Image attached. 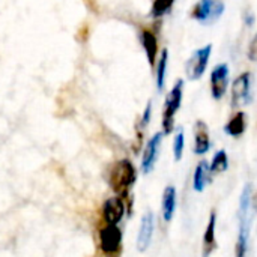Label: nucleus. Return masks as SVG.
Returning a JSON list of instances; mask_svg holds the SVG:
<instances>
[{
  "instance_id": "f257e3e1",
  "label": "nucleus",
  "mask_w": 257,
  "mask_h": 257,
  "mask_svg": "<svg viewBox=\"0 0 257 257\" xmlns=\"http://www.w3.org/2000/svg\"><path fill=\"white\" fill-rule=\"evenodd\" d=\"M251 211H253V187L245 184L239 196L238 208V238L235 245V257H247L248 241H250V227H251Z\"/></svg>"
},
{
  "instance_id": "f03ea898",
  "label": "nucleus",
  "mask_w": 257,
  "mask_h": 257,
  "mask_svg": "<svg viewBox=\"0 0 257 257\" xmlns=\"http://www.w3.org/2000/svg\"><path fill=\"white\" fill-rule=\"evenodd\" d=\"M137 181V169L136 166L128 160H119L113 163V166L108 170V185L122 199L130 197V190Z\"/></svg>"
},
{
  "instance_id": "7ed1b4c3",
  "label": "nucleus",
  "mask_w": 257,
  "mask_h": 257,
  "mask_svg": "<svg viewBox=\"0 0 257 257\" xmlns=\"http://www.w3.org/2000/svg\"><path fill=\"white\" fill-rule=\"evenodd\" d=\"M184 93V80H178L166 98L163 111V134H172L175 130V116L181 107Z\"/></svg>"
},
{
  "instance_id": "20e7f679",
  "label": "nucleus",
  "mask_w": 257,
  "mask_h": 257,
  "mask_svg": "<svg viewBox=\"0 0 257 257\" xmlns=\"http://www.w3.org/2000/svg\"><path fill=\"white\" fill-rule=\"evenodd\" d=\"M122 230L114 224H104L99 230V248L107 257H119L122 253Z\"/></svg>"
},
{
  "instance_id": "39448f33",
  "label": "nucleus",
  "mask_w": 257,
  "mask_h": 257,
  "mask_svg": "<svg viewBox=\"0 0 257 257\" xmlns=\"http://www.w3.org/2000/svg\"><path fill=\"white\" fill-rule=\"evenodd\" d=\"M211 54H212V45L211 44L196 50L191 54V57L185 63V74H187L188 80L196 81V80L203 77V74H205V71L208 68Z\"/></svg>"
},
{
  "instance_id": "423d86ee",
  "label": "nucleus",
  "mask_w": 257,
  "mask_h": 257,
  "mask_svg": "<svg viewBox=\"0 0 257 257\" xmlns=\"http://www.w3.org/2000/svg\"><path fill=\"white\" fill-rule=\"evenodd\" d=\"M230 96H232L230 102L233 108H239L248 104L250 96H251V74L250 72H242L241 75L235 78L232 84Z\"/></svg>"
},
{
  "instance_id": "0eeeda50",
  "label": "nucleus",
  "mask_w": 257,
  "mask_h": 257,
  "mask_svg": "<svg viewBox=\"0 0 257 257\" xmlns=\"http://www.w3.org/2000/svg\"><path fill=\"white\" fill-rule=\"evenodd\" d=\"M125 212H126V203H125V199H122L120 196H114V197L107 199L101 208L102 221L105 224L117 226L123 220Z\"/></svg>"
},
{
  "instance_id": "6e6552de",
  "label": "nucleus",
  "mask_w": 257,
  "mask_h": 257,
  "mask_svg": "<svg viewBox=\"0 0 257 257\" xmlns=\"http://www.w3.org/2000/svg\"><path fill=\"white\" fill-rule=\"evenodd\" d=\"M224 12V3L220 0H200L193 9V18L202 23L215 21Z\"/></svg>"
},
{
  "instance_id": "1a4fd4ad",
  "label": "nucleus",
  "mask_w": 257,
  "mask_h": 257,
  "mask_svg": "<svg viewBox=\"0 0 257 257\" xmlns=\"http://www.w3.org/2000/svg\"><path fill=\"white\" fill-rule=\"evenodd\" d=\"M229 77H230V71L227 63H218L212 72H211V93L214 96V99H221L226 95V90L229 87Z\"/></svg>"
},
{
  "instance_id": "9d476101",
  "label": "nucleus",
  "mask_w": 257,
  "mask_h": 257,
  "mask_svg": "<svg viewBox=\"0 0 257 257\" xmlns=\"http://www.w3.org/2000/svg\"><path fill=\"white\" fill-rule=\"evenodd\" d=\"M163 133H157L154 134L149 142L146 143L145 149H143V155H142V172L145 175H149L154 167L155 163L158 160L160 155V149H161V143H163Z\"/></svg>"
},
{
  "instance_id": "9b49d317",
  "label": "nucleus",
  "mask_w": 257,
  "mask_h": 257,
  "mask_svg": "<svg viewBox=\"0 0 257 257\" xmlns=\"http://www.w3.org/2000/svg\"><path fill=\"white\" fill-rule=\"evenodd\" d=\"M154 230H155V215L152 211H148L143 214L140 220V227L137 233V250L140 253H145L151 247Z\"/></svg>"
},
{
  "instance_id": "f8f14e48",
  "label": "nucleus",
  "mask_w": 257,
  "mask_h": 257,
  "mask_svg": "<svg viewBox=\"0 0 257 257\" xmlns=\"http://www.w3.org/2000/svg\"><path fill=\"white\" fill-rule=\"evenodd\" d=\"M178 205V193L173 185H167L163 191L161 197V215L166 223H170L175 217Z\"/></svg>"
},
{
  "instance_id": "ddd939ff",
  "label": "nucleus",
  "mask_w": 257,
  "mask_h": 257,
  "mask_svg": "<svg viewBox=\"0 0 257 257\" xmlns=\"http://www.w3.org/2000/svg\"><path fill=\"white\" fill-rule=\"evenodd\" d=\"M211 149L209 128L203 120H197L194 125V154L205 155Z\"/></svg>"
},
{
  "instance_id": "4468645a",
  "label": "nucleus",
  "mask_w": 257,
  "mask_h": 257,
  "mask_svg": "<svg viewBox=\"0 0 257 257\" xmlns=\"http://www.w3.org/2000/svg\"><path fill=\"white\" fill-rule=\"evenodd\" d=\"M215 229H217V214L212 211L208 220V226L203 235V244H202V257H209L217 248V238H215Z\"/></svg>"
},
{
  "instance_id": "2eb2a0df",
  "label": "nucleus",
  "mask_w": 257,
  "mask_h": 257,
  "mask_svg": "<svg viewBox=\"0 0 257 257\" xmlns=\"http://www.w3.org/2000/svg\"><path fill=\"white\" fill-rule=\"evenodd\" d=\"M140 41H142V45H143V50L148 56V60H149V65L151 66H155V62H157V57H158V39L155 36V33L149 29H145L142 30L140 33Z\"/></svg>"
},
{
  "instance_id": "dca6fc26",
  "label": "nucleus",
  "mask_w": 257,
  "mask_h": 257,
  "mask_svg": "<svg viewBox=\"0 0 257 257\" xmlns=\"http://www.w3.org/2000/svg\"><path fill=\"white\" fill-rule=\"evenodd\" d=\"M209 182H212V172H211V169H209L208 161L202 160V161L196 166V169H194L193 188H194V191L202 193V191L208 187Z\"/></svg>"
},
{
  "instance_id": "f3484780",
  "label": "nucleus",
  "mask_w": 257,
  "mask_h": 257,
  "mask_svg": "<svg viewBox=\"0 0 257 257\" xmlns=\"http://www.w3.org/2000/svg\"><path fill=\"white\" fill-rule=\"evenodd\" d=\"M245 126H247V117L244 111H238L235 113L230 120L226 123L224 131L226 134H229L230 137H241L245 133Z\"/></svg>"
},
{
  "instance_id": "a211bd4d",
  "label": "nucleus",
  "mask_w": 257,
  "mask_h": 257,
  "mask_svg": "<svg viewBox=\"0 0 257 257\" xmlns=\"http://www.w3.org/2000/svg\"><path fill=\"white\" fill-rule=\"evenodd\" d=\"M167 65H169V50H163L161 56L158 59V65H157V87L158 90L164 89L166 84V74H167Z\"/></svg>"
},
{
  "instance_id": "6ab92c4d",
  "label": "nucleus",
  "mask_w": 257,
  "mask_h": 257,
  "mask_svg": "<svg viewBox=\"0 0 257 257\" xmlns=\"http://www.w3.org/2000/svg\"><path fill=\"white\" fill-rule=\"evenodd\" d=\"M209 169H211L212 175H220L229 169V157L224 149L215 152V155L212 157V161L209 164Z\"/></svg>"
},
{
  "instance_id": "aec40b11",
  "label": "nucleus",
  "mask_w": 257,
  "mask_h": 257,
  "mask_svg": "<svg viewBox=\"0 0 257 257\" xmlns=\"http://www.w3.org/2000/svg\"><path fill=\"white\" fill-rule=\"evenodd\" d=\"M173 3H175V0H154L152 9H151V15L154 18H160V17L166 15L172 9Z\"/></svg>"
},
{
  "instance_id": "412c9836",
  "label": "nucleus",
  "mask_w": 257,
  "mask_h": 257,
  "mask_svg": "<svg viewBox=\"0 0 257 257\" xmlns=\"http://www.w3.org/2000/svg\"><path fill=\"white\" fill-rule=\"evenodd\" d=\"M184 149H185V136H184V131L179 130L173 139V158H175V161L182 160Z\"/></svg>"
},
{
  "instance_id": "4be33fe9",
  "label": "nucleus",
  "mask_w": 257,
  "mask_h": 257,
  "mask_svg": "<svg viewBox=\"0 0 257 257\" xmlns=\"http://www.w3.org/2000/svg\"><path fill=\"white\" fill-rule=\"evenodd\" d=\"M247 56L251 62H257V33L253 36L250 45H248V51H247Z\"/></svg>"
},
{
  "instance_id": "5701e85b",
  "label": "nucleus",
  "mask_w": 257,
  "mask_h": 257,
  "mask_svg": "<svg viewBox=\"0 0 257 257\" xmlns=\"http://www.w3.org/2000/svg\"><path fill=\"white\" fill-rule=\"evenodd\" d=\"M151 117H152V101H149L146 108H145V113H143V117H142V126L143 128L148 126V123L151 122Z\"/></svg>"
},
{
  "instance_id": "b1692460",
  "label": "nucleus",
  "mask_w": 257,
  "mask_h": 257,
  "mask_svg": "<svg viewBox=\"0 0 257 257\" xmlns=\"http://www.w3.org/2000/svg\"><path fill=\"white\" fill-rule=\"evenodd\" d=\"M245 21L248 23V26H253V21H254V17L251 14H248V18H245Z\"/></svg>"
},
{
  "instance_id": "393cba45",
  "label": "nucleus",
  "mask_w": 257,
  "mask_h": 257,
  "mask_svg": "<svg viewBox=\"0 0 257 257\" xmlns=\"http://www.w3.org/2000/svg\"><path fill=\"white\" fill-rule=\"evenodd\" d=\"M256 209H257V196H256Z\"/></svg>"
}]
</instances>
